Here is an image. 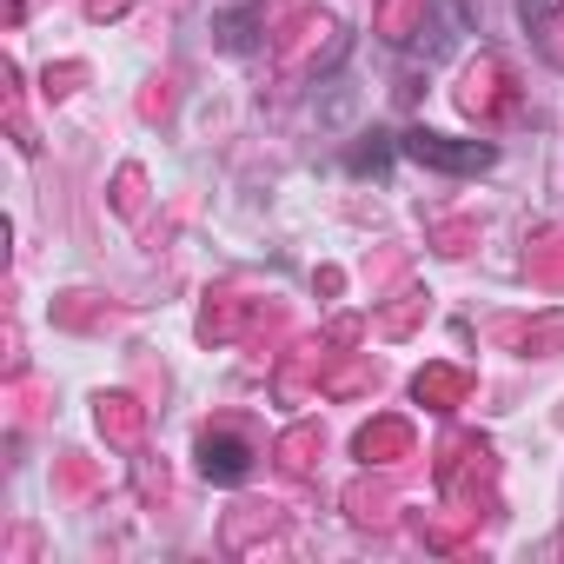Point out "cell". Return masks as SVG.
Returning a JSON list of instances; mask_svg holds the SVG:
<instances>
[{
  "instance_id": "cell-1",
  "label": "cell",
  "mask_w": 564,
  "mask_h": 564,
  "mask_svg": "<svg viewBox=\"0 0 564 564\" xmlns=\"http://www.w3.org/2000/svg\"><path fill=\"white\" fill-rule=\"evenodd\" d=\"M399 160H412V166H425V173L471 180V173H485V166L498 160V147H485V140H452V133H425V127H412V133H399Z\"/></svg>"
},
{
  "instance_id": "cell-2",
  "label": "cell",
  "mask_w": 564,
  "mask_h": 564,
  "mask_svg": "<svg viewBox=\"0 0 564 564\" xmlns=\"http://www.w3.org/2000/svg\"><path fill=\"white\" fill-rule=\"evenodd\" d=\"M199 478L206 485H246L252 478V445L232 432H206L199 438Z\"/></svg>"
},
{
  "instance_id": "cell-3",
  "label": "cell",
  "mask_w": 564,
  "mask_h": 564,
  "mask_svg": "<svg viewBox=\"0 0 564 564\" xmlns=\"http://www.w3.org/2000/svg\"><path fill=\"white\" fill-rule=\"evenodd\" d=\"M399 160V140L392 133H372V147H352L346 153V173H386Z\"/></svg>"
},
{
  "instance_id": "cell-4",
  "label": "cell",
  "mask_w": 564,
  "mask_h": 564,
  "mask_svg": "<svg viewBox=\"0 0 564 564\" xmlns=\"http://www.w3.org/2000/svg\"><path fill=\"white\" fill-rule=\"evenodd\" d=\"M252 21H259V14H252V8H246V14H219V21H213V28H219V41H226V47H232V54H246V47H252Z\"/></svg>"
}]
</instances>
